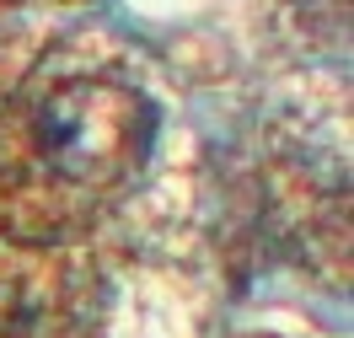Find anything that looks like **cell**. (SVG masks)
<instances>
[{
    "label": "cell",
    "instance_id": "1",
    "mask_svg": "<svg viewBox=\"0 0 354 338\" xmlns=\"http://www.w3.org/2000/svg\"><path fill=\"white\" fill-rule=\"evenodd\" d=\"M27 151L59 182L108 188L129 178L151 145V108L129 86L70 81L27 113Z\"/></svg>",
    "mask_w": 354,
    "mask_h": 338
}]
</instances>
